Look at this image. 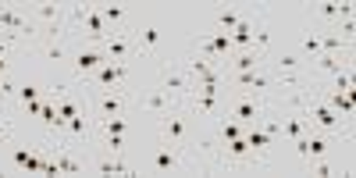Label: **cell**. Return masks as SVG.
Returning <instances> with one entry per match:
<instances>
[{
    "label": "cell",
    "instance_id": "1",
    "mask_svg": "<svg viewBox=\"0 0 356 178\" xmlns=\"http://www.w3.org/2000/svg\"><path fill=\"white\" fill-rule=\"evenodd\" d=\"M275 111V100L267 97H253V93H225V118L232 122H243V125H257L264 114Z\"/></svg>",
    "mask_w": 356,
    "mask_h": 178
},
{
    "label": "cell",
    "instance_id": "2",
    "mask_svg": "<svg viewBox=\"0 0 356 178\" xmlns=\"http://www.w3.org/2000/svg\"><path fill=\"white\" fill-rule=\"evenodd\" d=\"M157 129H161V143H168V146H178V150H189L193 146V139H196V129H193V114L186 111V104H178L175 111H168L161 122H157Z\"/></svg>",
    "mask_w": 356,
    "mask_h": 178
},
{
    "label": "cell",
    "instance_id": "3",
    "mask_svg": "<svg viewBox=\"0 0 356 178\" xmlns=\"http://www.w3.org/2000/svg\"><path fill=\"white\" fill-rule=\"evenodd\" d=\"M157 89H164V93L175 100V104H186L193 97V75L182 68V61H171V57H164V61L157 65Z\"/></svg>",
    "mask_w": 356,
    "mask_h": 178
},
{
    "label": "cell",
    "instance_id": "4",
    "mask_svg": "<svg viewBox=\"0 0 356 178\" xmlns=\"http://www.w3.org/2000/svg\"><path fill=\"white\" fill-rule=\"evenodd\" d=\"M139 168H143L146 175H175V171H189L193 164H189V154H186V150L161 143V146H154V150L143 157Z\"/></svg>",
    "mask_w": 356,
    "mask_h": 178
},
{
    "label": "cell",
    "instance_id": "5",
    "mask_svg": "<svg viewBox=\"0 0 356 178\" xmlns=\"http://www.w3.org/2000/svg\"><path fill=\"white\" fill-rule=\"evenodd\" d=\"M86 107L93 114V125L107 122V118H118L129 111V89H104V93H89Z\"/></svg>",
    "mask_w": 356,
    "mask_h": 178
},
{
    "label": "cell",
    "instance_id": "6",
    "mask_svg": "<svg viewBox=\"0 0 356 178\" xmlns=\"http://www.w3.org/2000/svg\"><path fill=\"white\" fill-rule=\"evenodd\" d=\"M129 79H132V65H125V61H104L93 75L86 79V89H89V93H104V89H129Z\"/></svg>",
    "mask_w": 356,
    "mask_h": 178
},
{
    "label": "cell",
    "instance_id": "7",
    "mask_svg": "<svg viewBox=\"0 0 356 178\" xmlns=\"http://www.w3.org/2000/svg\"><path fill=\"white\" fill-rule=\"evenodd\" d=\"M104 61H107L104 47H89V43H82L79 50H72V61H68V79H72V86H86V79L93 75Z\"/></svg>",
    "mask_w": 356,
    "mask_h": 178
},
{
    "label": "cell",
    "instance_id": "8",
    "mask_svg": "<svg viewBox=\"0 0 356 178\" xmlns=\"http://www.w3.org/2000/svg\"><path fill=\"white\" fill-rule=\"evenodd\" d=\"M132 36H136V54H139V61H164V36H161V29L157 22H136L132 29Z\"/></svg>",
    "mask_w": 356,
    "mask_h": 178
},
{
    "label": "cell",
    "instance_id": "9",
    "mask_svg": "<svg viewBox=\"0 0 356 178\" xmlns=\"http://www.w3.org/2000/svg\"><path fill=\"white\" fill-rule=\"evenodd\" d=\"M129 107H136L139 114H146V118H161L168 114V111H175L178 104L164 93V89H157V86H150V89H139V93H129Z\"/></svg>",
    "mask_w": 356,
    "mask_h": 178
},
{
    "label": "cell",
    "instance_id": "10",
    "mask_svg": "<svg viewBox=\"0 0 356 178\" xmlns=\"http://www.w3.org/2000/svg\"><path fill=\"white\" fill-rule=\"evenodd\" d=\"M356 8L353 4H339V0H321V4H310V18L321 25V33H328L335 29L342 18H353Z\"/></svg>",
    "mask_w": 356,
    "mask_h": 178
},
{
    "label": "cell",
    "instance_id": "11",
    "mask_svg": "<svg viewBox=\"0 0 356 178\" xmlns=\"http://www.w3.org/2000/svg\"><path fill=\"white\" fill-rule=\"evenodd\" d=\"M104 54H107V61H139V54H136V36L132 33H107V40L100 43Z\"/></svg>",
    "mask_w": 356,
    "mask_h": 178
},
{
    "label": "cell",
    "instance_id": "12",
    "mask_svg": "<svg viewBox=\"0 0 356 178\" xmlns=\"http://www.w3.org/2000/svg\"><path fill=\"white\" fill-rule=\"evenodd\" d=\"M86 168L93 175H132L136 171L122 154H111V150H104V146H97V154L86 161Z\"/></svg>",
    "mask_w": 356,
    "mask_h": 178
},
{
    "label": "cell",
    "instance_id": "13",
    "mask_svg": "<svg viewBox=\"0 0 356 178\" xmlns=\"http://www.w3.org/2000/svg\"><path fill=\"white\" fill-rule=\"evenodd\" d=\"M97 11H100V18L107 25V33H132V29H136L129 4H118V0H114V4H97Z\"/></svg>",
    "mask_w": 356,
    "mask_h": 178
},
{
    "label": "cell",
    "instance_id": "14",
    "mask_svg": "<svg viewBox=\"0 0 356 178\" xmlns=\"http://www.w3.org/2000/svg\"><path fill=\"white\" fill-rule=\"evenodd\" d=\"M353 65V54H321L317 61H314V72H310V79L317 82V86H324L332 75H339L342 68H349Z\"/></svg>",
    "mask_w": 356,
    "mask_h": 178
},
{
    "label": "cell",
    "instance_id": "15",
    "mask_svg": "<svg viewBox=\"0 0 356 178\" xmlns=\"http://www.w3.org/2000/svg\"><path fill=\"white\" fill-rule=\"evenodd\" d=\"M29 18H33L36 29L50 25V22H68V4H54V0H43V4L29 8Z\"/></svg>",
    "mask_w": 356,
    "mask_h": 178
},
{
    "label": "cell",
    "instance_id": "16",
    "mask_svg": "<svg viewBox=\"0 0 356 178\" xmlns=\"http://www.w3.org/2000/svg\"><path fill=\"white\" fill-rule=\"evenodd\" d=\"M75 33H79V36H86V43H89V47H100V43L107 40V25H104V18H100L97 4H93V11H89V15L79 22Z\"/></svg>",
    "mask_w": 356,
    "mask_h": 178
},
{
    "label": "cell",
    "instance_id": "17",
    "mask_svg": "<svg viewBox=\"0 0 356 178\" xmlns=\"http://www.w3.org/2000/svg\"><path fill=\"white\" fill-rule=\"evenodd\" d=\"M36 54L43 57L47 65H68V61H72L68 36H61V40H40V43H36Z\"/></svg>",
    "mask_w": 356,
    "mask_h": 178
},
{
    "label": "cell",
    "instance_id": "18",
    "mask_svg": "<svg viewBox=\"0 0 356 178\" xmlns=\"http://www.w3.org/2000/svg\"><path fill=\"white\" fill-rule=\"evenodd\" d=\"M267 65V57L260 54V50H239V54H232L228 61H225V72H257V68H264Z\"/></svg>",
    "mask_w": 356,
    "mask_h": 178
},
{
    "label": "cell",
    "instance_id": "19",
    "mask_svg": "<svg viewBox=\"0 0 356 178\" xmlns=\"http://www.w3.org/2000/svg\"><path fill=\"white\" fill-rule=\"evenodd\" d=\"M246 143H250V150H253V157H257L260 164L271 157V146H278V139H271L260 125H246Z\"/></svg>",
    "mask_w": 356,
    "mask_h": 178
},
{
    "label": "cell",
    "instance_id": "20",
    "mask_svg": "<svg viewBox=\"0 0 356 178\" xmlns=\"http://www.w3.org/2000/svg\"><path fill=\"white\" fill-rule=\"evenodd\" d=\"M307 171L317 175V178H332V175H342V161L332 157V154H324V157H310L307 161Z\"/></svg>",
    "mask_w": 356,
    "mask_h": 178
},
{
    "label": "cell",
    "instance_id": "21",
    "mask_svg": "<svg viewBox=\"0 0 356 178\" xmlns=\"http://www.w3.org/2000/svg\"><path fill=\"white\" fill-rule=\"evenodd\" d=\"M271 40H275V29H271V22H267V11L260 15V22H257V29H253V50H260L264 57L271 54Z\"/></svg>",
    "mask_w": 356,
    "mask_h": 178
},
{
    "label": "cell",
    "instance_id": "22",
    "mask_svg": "<svg viewBox=\"0 0 356 178\" xmlns=\"http://www.w3.org/2000/svg\"><path fill=\"white\" fill-rule=\"evenodd\" d=\"M246 15H250V8H246V11H235V8H214V25H218L214 33H232V29L239 25Z\"/></svg>",
    "mask_w": 356,
    "mask_h": 178
},
{
    "label": "cell",
    "instance_id": "23",
    "mask_svg": "<svg viewBox=\"0 0 356 178\" xmlns=\"http://www.w3.org/2000/svg\"><path fill=\"white\" fill-rule=\"evenodd\" d=\"M214 129H218L214 146H218V143H228V139H239V136H246V125H243V122H232V118H225V114L214 122Z\"/></svg>",
    "mask_w": 356,
    "mask_h": 178
},
{
    "label": "cell",
    "instance_id": "24",
    "mask_svg": "<svg viewBox=\"0 0 356 178\" xmlns=\"http://www.w3.org/2000/svg\"><path fill=\"white\" fill-rule=\"evenodd\" d=\"M310 132V125L303 122V114H285V122H282V139H289V143H296L300 136H307Z\"/></svg>",
    "mask_w": 356,
    "mask_h": 178
},
{
    "label": "cell",
    "instance_id": "25",
    "mask_svg": "<svg viewBox=\"0 0 356 178\" xmlns=\"http://www.w3.org/2000/svg\"><path fill=\"white\" fill-rule=\"evenodd\" d=\"M300 57L307 65H314L317 57H321V29H310V33H303L300 40Z\"/></svg>",
    "mask_w": 356,
    "mask_h": 178
},
{
    "label": "cell",
    "instance_id": "26",
    "mask_svg": "<svg viewBox=\"0 0 356 178\" xmlns=\"http://www.w3.org/2000/svg\"><path fill=\"white\" fill-rule=\"evenodd\" d=\"M104 136H129V118L125 114H118V118H107V122L97 125Z\"/></svg>",
    "mask_w": 356,
    "mask_h": 178
},
{
    "label": "cell",
    "instance_id": "27",
    "mask_svg": "<svg viewBox=\"0 0 356 178\" xmlns=\"http://www.w3.org/2000/svg\"><path fill=\"white\" fill-rule=\"evenodd\" d=\"M40 93H43V89H40V86H33V82H22V86H18V89H15V100H18V104H22V107H25V104H29V100H36V97H40Z\"/></svg>",
    "mask_w": 356,
    "mask_h": 178
},
{
    "label": "cell",
    "instance_id": "28",
    "mask_svg": "<svg viewBox=\"0 0 356 178\" xmlns=\"http://www.w3.org/2000/svg\"><path fill=\"white\" fill-rule=\"evenodd\" d=\"M100 146H104V150H111V154H125V136H104Z\"/></svg>",
    "mask_w": 356,
    "mask_h": 178
},
{
    "label": "cell",
    "instance_id": "29",
    "mask_svg": "<svg viewBox=\"0 0 356 178\" xmlns=\"http://www.w3.org/2000/svg\"><path fill=\"white\" fill-rule=\"evenodd\" d=\"M11 132H15V125H11V118H0V150L11 143Z\"/></svg>",
    "mask_w": 356,
    "mask_h": 178
},
{
    "label": "cell",
    "instance_id": "30",
    "mask_svg": "<svg viewBox=\"0 0 356 178\" xmlns=\"http://www.w3.org/2000/svg\"><path fill=\"white\" fill-rule=\"evenodd\" d=\"M15 43H18V40H15L11 33H0V61H8V50H11Z\"/></svg>",
    "mask_w": 356,
    "mask_h": 178
}]
</instances>
